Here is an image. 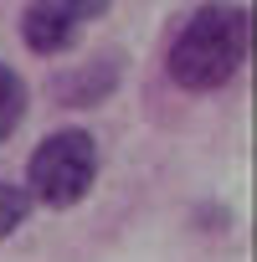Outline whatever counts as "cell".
<instances>
[{"label":"cell","instance_id":"obj_1","mask_svg":"<svg viewBox=\"0 0 257 262\" xmlns=\"http://www.w3.org/2000/svg\"><path fill=\"white\" fill-rule=\"evenodd\" d=\"M247 36H252V16L237 0H211V6L190 11V21L180 26L165 67L170 82L185 93H216L237 77L242 57H247Z\"/></svg>","mask_w":257,"mask_h":262},{"label":"cell","instance_id":"obj_2","mask_svg":"<svg viewBox=\"0 0 257 262\" xmlns=\"http://www.w3.org/2000/svg\"><path fill=\"white\" fill-rule=\"evenodd\" d=\"M93 180H98V139L88 128H57V134H47L31 149L26 195L36 206L67 211V206H77L93 190Z\"/></svg>","mask_w":257,"mask_h":262},{"label":"cell","instance_id":"obj_3","mask_svg":"<svg viewBox=\"0 0 257 262\" xmlns=\"http://www.w3.org/2000/svg\"><path fill=\"white\" fill-rule=\"evenodd\" d=\"M113 0H31L21 11V41L36 52V57H62L77 47L82 26L108 16Z\"/></svg>","mask_w":257,"mask_h":262},{"label":"cell","instance_id":"obj_4","mask_svg":"<svg viewBox=\"0 0 257 262\" xmlns=\"http://www.w3.org/2000/svg\"><path fill=\"white\" fill-rule=\"evenodd\" d=\"M118 77H123V57L118 52H103V57H93L82 67H62L47 88H52V98L62 108H98L118 88Z\"/></svg>","mask_w":257,"mask_h":262},{"label":"cell","instance_id":"obj_5","mask_svg":"<svg viewBox=\"0 0 257 262\" xmlns=\"http://www.w3.org/2000/svg\"><path fill=\"white\" fill-rule=\"evenodd\" d=\"M26 103H31V93H26L21 72L0 62V144H6V139L16 134V128H21V118H26Z\"/></svg>","mask_w":257,"mask_h":262},{"label":"cell","instance_id":"obj_6","mask_svg":"<svg viewBox=\"0 0 257 262\" xmlns=\"http://www.w3.org/2000/svg\"><path fill=\"white\" fill-rule=\"evenodd\" d=\"M31 195H26V185H11V180H0V242H6L11 231H21L26 226V216H31Z\"/></svg>","mask_w":257,"mask_h":262}]
</instances>
